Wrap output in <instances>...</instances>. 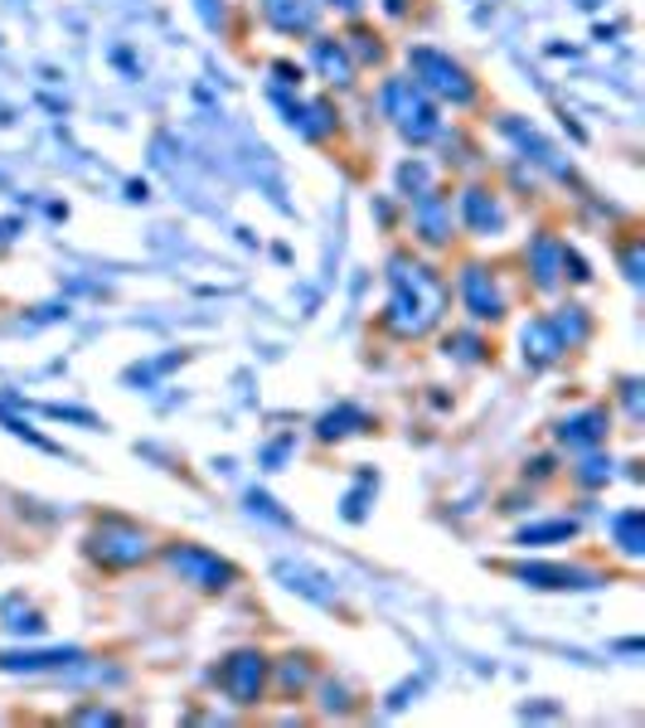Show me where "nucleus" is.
<instances>
[{
    "mask_svg": "<svg viewBox=\"0 0 645 728\" xmlns=\"http://www.w3.org/2000/svg\"><path fill=\"white\" fill-rule=\"evenodd\" d=\"M442 301H447V287L437 282L428 267L408 263V258H394V301H388L384 321L394 325L398 335H418L442 315Z\"/></svg>",
    "mask_w": 645,
    "mask_h": 728,
    "instance_id": "obj_1",
    "label": "nucleus"
},
{
    "mask_svg": "<svg viewBox=\"0 0 645 728\" xmlns=\"http://www.w3.org/2000/svg\"><path fill=\"white\" fill-rule=\"evenodd\" d=\"M384 113L394 117V127L404 131L408 141H428V137H437V107H432V97L418 88L412 78H394L384 88Z\"/></svg>",
    "mask_w": 645,
    "mask_h": 728,
    "instance_id": "obj_2",
    "label": "nucleus"
},
{
    "mask_svg": "<svg viewBox=\"0 0 645 728\" xmlns=\"http://www.w3.org/2000/svg\"><path fill=\"white\" fill-rule=\"evenodd\" d=\"M408 64L418 73L412 83H418L422 93H437V97H447V103H471V97H476V83L466 78V68L452 64L447 54H437V49H412Z\"/></svg>",
    "mask_w": 645,
    "mask_h": 728,
    "instance_id": "obj_3",
    "label": "nucleus"
},
{
    "mask_svg": "<svg viewBox=\"0 0 645 728\" xmlns=\"http://www.w3.org/2000/svg\"><path fill=\"white\" fill-rule=\"evenodd\" d=\"M165 564L180 574V582H194V588H209V592L234 582V564H224V558L200 549V544H175V549L165 554Z\"/></svg>",
    "mask_w": 645,
    "mask_h": 728,
    "instance_id": "obj_4",
    "label": "nucleus"
},
{
    "mask_svg": "<svg viewBox=\"0 0 645 728\" xmlns=\"http://www.w3.org/2000/svg\"><path fill=\"white\" fill-rule=\"evenodd\" d=\"M93 554L103 558V564H112V568H131V564H141L146 558V534L121 525V520H107V525L93 534Z\"/></svg>",
    "mask_w": 645,
    "mask_h": 728,
    "instance_id": "obj_5",
    "label": "nucleus"
},
{
    "mask_svg": "<svg viewBox=\"0 0 645 728\" xmlns=\"http://www.w3.org/2000/svg\"><path fill=\"white\" fill-rule=\"evenodd\" d=\"M262 675H267V661L258 651H238L224 661V671H218V685L228 689V699L234 704H258L262 695Z\"/></svg>",
    "mask_w": 645,
    "mask_h": 728,
    "instance_id": "obj_6",
    "label": "nucleus"
},
{
    "mask_svg": "<svg viewBox=\"0 0 645 728\" xmlns=\"http://www.w3.org/2000/svg\"><path fill=\"white\" fill-rule=\"evenodd\" d=\"M461 297H466V311L476 315V321H495V315L505 311L501 287L491 282L485 267H466V272H461Z\"/></svg>",
    "mask_w": 645,
    "mask_h": 728,
    "instance_id": "obj_7",
    "label": "nucleus"
},
{
    "mask_svg": "<svg viewBox=\"0 0 645 728\" xmlns=\"http://www.w3.org/2000/svg\"><path fill=\"white\" fill-rule=\"evenodd\" d=\"M461 214H466V224L485 238H495L505 228V210H501V200H495L491 190H466L461 194Z\"/></svg>",
    "mask_w": 645,
    "mask_h": 728,
    "instance_id": "obj_8",
    "label": "nucleus"
},
{
    "mask_svg": "<svg viewBox=\"0 0 645 728\" xmlns=\"http://www.w3.org/2000/svg\"><path fill=\"white\" fill-rule=\"evenodd\" d=\"M412 218H418V228H422V238H428V243H447V238H452V204H447L442 194L422 190L418 204H412Z\"/></svg>",
    "mask_w": 645,
    "mask_h": 728,
    "instance_id": "obj_9",
    "label": "nucleus"
},
{
    "mask_svg": "<svg viewBox=\"0 0 645 728\" xmlns=\"http://www.w3.org/2000/svg\"><path fill=\"white\" fill-rule=\"evenodd\" d=\"M262 10H267V20L287 34H301L315 24V0H262Z\"/></svg>",
    "mask_w": 645,
    "mask_h": 728,
    "instance_id": "obj_10",
    "label": "nucleus"
},
{
    "mask_svg": "<svg viewBox=\"0 0 645 728\" xmlns=\"http://www.w3.org/2000/svg\"><path fill=\"white\" fill-rule=\"evenodd\" d=\"M519 578L534 582V588H592V574H582V568H549V564H529L519 568Z\"/></svg>",
    "mask_w": 645,
    "mask_h": 728,
    "instance_id": "obj_11",
    "label": "nucleus"
},
{
    "mask_svg": "<svg viewBox=\"0 0 645 728\" xmlns=\"http://www.w3.org/2000/svg\"><path fill=\"white\" fill-rule=\"evenodd\" d=\"M558 437H563V442H573V447H592V442H602V437H606V413H602V408L578 413V418H568L563 428H558Z\"/></svg>",
    "mask_w": 645,
    "mask_h": 728,
    "instance_id": "obj_12",
    "label": "nucleus"
},
{
    "mask_svg": "<svg viewBox=\"0 0 645 728\" xmlns=\"http://www.w3.org/2000/svg\"><path fill=\"white\" fill-rule=\"evenodd\" d=\"M529 258H534V277H539V287H553L558 282V267H568V248H558L553 238H539Z\"/></svg>",
    "mask_w": 645,
    "mask_h": 728,
    "instance_id": "obj_13",
    "label": "nucleus"
},
{
    "mask_svg": "<svg viewBox=\"0 0 645 728\" xmlns=\"http://www.w3.org/2000/svg\"><path fill=\"white\" fill-rule=\"evenodd\" d=\"M529 350H534V364H549V360H558L563 340H558V331L549 321H534V325H525V355Z\"/></svg>",
    "mask_w": 645,
    "mask_h": 728,
    "instance_id": "obj_14",
    "label": "nucleus"
},
{
    "mask_svg": "<svg viewBox=\"0 0 645 728\" xmlns=\"http://www.w3.org/2000/svg\"><path fill=\"white\" fill-rule=\"evenodd\" d=\"M311 54H315V68H321L331 83H350V73H355V64H350V58H345V49H340V44H331V40H315Z\"/></svg>",
    "mask_w": 645,
    "mask_h": 728,
    "instance_id": "obj_15",
    "label": "nucleus"
},
{
    "mask_svg": "<svg viewBox=\"0 0 645 728\" xmlns=\"http://www.w3.org/2000/svg\"><path fill=\"white\" fill-rule=\"evenodd\" d=\"M612 529L622 534V549H626L631 558H636V554H641V510H626V515H616V520H612Z\"/></svg>",
    "mask_w": 645,
    "mask_h": 728,
    "instance_id": "obj_16",
    "label": "nucleus"
},
{
    "mask_svg": "<svg viewBox=\"0 0 645 728\" xmlns=\"http://www.w3.org/2000/svg\"><path fill=\"white\" fill-rule=\"evenodd\" d=\"M553 539H573V520H553V525H534L519 534V544H553Z\"/></svg>",
    "mask_w": 645,
    "mask_h": 728,
    "instance_id": "obj_17",
    "label": "nucleus"
},
{
    "mask_svg": "<svg viewBox=\"0 0 645 728\" xmlns=\"http://www.w3.org/2000/svg\"><path fill=\"white\" fill-rule=\"evenodd\" d=\"M553 331H558V340H563V345H573V340L588 335V321H582V311H578V307H568V311L553 321Z\"/></svg>",
    "mask_w": 645,
    "mask_h": 728,
    "instance_id": "obj_18",
    "label": "nucleus"
},
{
    "mask_svg": "<svg viewBox=\"0 0 645 728\" xmlns=\"http://www.w3.org/2000/svg\"><path fill=\"white\" fill-rule=\"evenodd\" d=\"M398 180H404V190H428V165H404Z\"/></svg>",
    "mask_w": 645,
    "mask_h": 728,
    "instance_id": "obj_19",
    "label": "nucleus"
},
{
    "mask_svg": "<svg viewBox=\"0 0 645 728\" xmlns=\"http://www.w3.org/2000/svg\"><path fill=\"white\" fill-rule=\"evenodd\" d=\"M335 6H345V10H355V6H359V0H335Z\"/></svg>",
    "mask_w": 645,
    "mask_h": 728,
    "instance_id": "obj_20",
    "label": "nucleus"
}]
</instances>
